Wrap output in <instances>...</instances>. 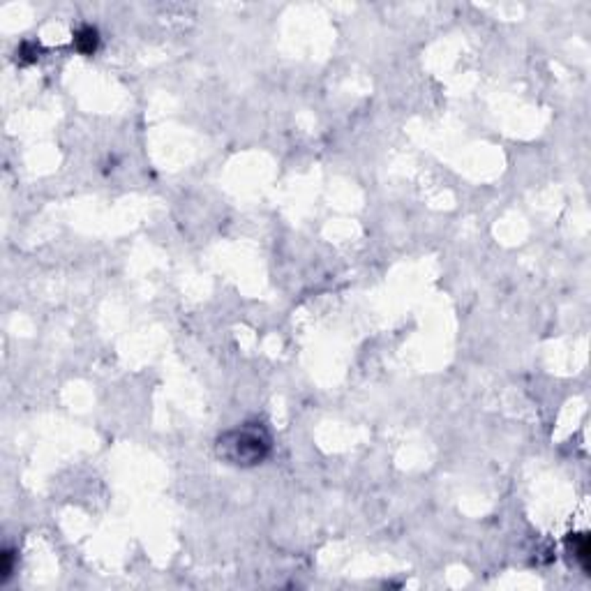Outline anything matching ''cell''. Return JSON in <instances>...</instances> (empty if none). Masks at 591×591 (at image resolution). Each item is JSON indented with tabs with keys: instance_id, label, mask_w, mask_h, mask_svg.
Wrapping results in <instances>:
<instances>
[{
	"instance_id": "cell-5",
	"label": "cell",
	"mask_w": 591,
	"mask_h": 591,
	"mask_svg": "<svg viewBox=\"0 0 591 591\" xmlns=\"http://www.w3.org/2000/svg\"><path fill=\"white\" fill-rule=\"evenodd\" d=\"M10 575H12V552L8 549V552L3 554V577L8 580Z\"/></svg>"
},
{
	"instance_id": "cell-2",
	"label": "cell",
	"mask_w": 591,
	"mask_h": 591,
	"mask_svg": "<svg viewBox=\"0 0 591 591\" xmlns=\"http://www.w3.org/2000/svg\"><path fill=\"white\" fill-rule=\"evenodd\" d=\"M98 46H100L98 28H93V26H81V28L74 33V49H77L79 53H84V56H93V53L98 51Z\"/></svg>"
},
{
	"instance_id": "cell-4",
	"label": "cell",
	"mask_w": 591,
	"mask_h": 591,
	"mask_svg": "<svg viewBox=\"0 0 591 591\" xmlns=\"http://www.w3.org/2000/svg\"><path fill=\"white\" fill-rule=\"evenodd\" d=\"M17 56L21 63H35V60L39 58V46L33 44V42H24L21 49L17 51Z\"/></svg>"
},
{
	"instance_id": "cell-1",
	"label": "cell",
	"mask_w": 591,
	"mask_h": 591,
	"mask_svg": "<svg viewBox=\"0 0 591 591\" xmlns=\"http://www.w3.org/2000/svg\"><path fill=\"white\" fill-rule=\"evenodd\" d=\"M217 455L233 466H257L271 453V435L259 423H245L226 430L215 444Z\"/></svg>"
},
{
	"instance_id": "cell-3",
	"label": "cell",
	"mask_w": 591,
	"mask_h": 591,
	"mask_svg": "<svg viewBox=\"0 0 591 591\" xmlns=\"http://www.w3.org/2000/svg\"><path fill=\"white\" fill-rule=\"evenodd\" d=\"M568 549L573 552L575 561L580 563L584 570H589V561H591V545H589V536L587 534H575L568 538Z\"/></svg>"
}]
</instances>
